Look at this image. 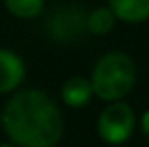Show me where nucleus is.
<instances>
[{
    "label": "nucleus",
    "instance_id": "0eeeda50",
    "mask_svg": "<svg viewBox=\"0 0 149 147\" xmlns=\"http://www.w3.org/2000/svg\"><path fill=\"white\" fill-rule=\"evenodd\" d=\"M109 6L123 22H143L149 18V0H109Z\"/></svg>",
    "mask_w": 149,
    "mask_h": 147
},
{
    "label": "nucleus",
    "instance_id": "6e6552de",
    "mask_svg": "<svg viewBox=\"0 0 149 147\" xmlns=\"http://www.w3.org/2000/svg\"><path fill=\"white\" fill-rule=\"evenodd\" d=\"M115 18H117V14L113 12V8L109 6V8H97V10H93L91 14H89V18H87V24H89V32H93V34H109L111 30H113V26H115Z\"/></svg>",
    "mask_w": 149,
    "mask_h": 147
},
{
    "label": "nucleus",
    "instance_id": "7ed1b4c3",
    "mask_svg": "<svg viewBox=\"0 0 149 147\" xmlns=\"http://www.w3.org/2000/svg\"><path fill=\"white\" fill-rule=\"evenodd\" d=\"M133 127H135L133 109L121 101H111V105L101 113L99 123H97L99 137L105 143H111V145L125 143L131 137Z\"/></svg>",
    "mask_w": 149,
    "mask_h": 147
},
{
    "label": "nucleus",
    "instance_id": "1a4fd4ad",
    "mask_svg": "<svg viewBox=\"0 0 149 147\" xmlns=\"http://www.w3.org/2000/svg\"><path fill=\"white\" fill-rule=\"evenodd\" d=\"M4 6L18 18H34L42 12L45 0H4Z\"/></svg>",
    "mask_w": 149,
    "mask_h": 147
},
{
    "label": "nucleus",
    "instance_id": "423d86ee",
    "mask_svg": "<svg viewBox=\"0 0 149 147\" xmlns=\"http://www.w3.org/2000/svg\"><path fill=\"white\" fill-rule=\"evenodd\" d=\"M95 95V89H93V83L91 79H83V77H73L69 79L63 89H61V97L63 101L73 107V109H81L85 105H89L91 97Z\"/></svg>",
    "mask_w": 149,
    "mask_h": 147
},
{
    "label": "nucleus",
    "instance_id": "f257e3e1",
    "mask_svg": "<svg viewBox=\"0 0 149 147\" xmlns=\"http://www.w3.org/2000/svg\"><path fill=\"white\" fill-rule=\"evenodd\" d=\"M8 139L22 147H52L63 137V115L42 91H20L2 111Z\"/></svg>",
    "mask_w": 149,
    "mask_h": 147
},
{
    "label": "nucleus",
    "instance_id": "9d476101",
    "mask_svg": "<svg viewBox=\"0 0 149 147\" xmlns=\"http://www.w3.org/2000/svg\"><path fill=\"white\" fill-rule=\"evenodd\" d=\"M141 129H143L145 139L149 141V111H145V113L141 115Z\"/></svg>",
    "mask_w": 149,
    "mask_h": 147
},
{
    "label": "nucleus",
    "instance_id": "20e7f679",
    "mask_svg": "<svg viewBox=\"0 0 149 147\" xmlns=\"http://www.w3.org/2000/svg\"><path fill=\"white\" fill-rule=\"evenodd\" d=\"M89 14H85L77 6H63L56 8L47 20V32L52 40L58 42H74L89 32L87 24Z\"/></svg>",
    "mask_w": 149,
    "mask_h": 147
},
{
    "label": "nucleus",
    "instance_id": "9b49d317",
    "mask_svg": "<svg viewBox=\"0 0 149 147\" xmlns=\"http://www.w3.org/2000/svg\"><path fill=\"white\" fill-rule=\"evenodd\" d=\"M0 125H2V115H0Z\"/></svg>",
    "mask_w": 149,
    "mask_h": 147
},
{
    "label": "nucleus",
    "instance_id": "f03ea898",
    "mask_svg": "<svg viewBox=\"0 0 149 147\" xmlns=\"http://www.w3.org/2000/svg\"><path fill=\"white\" fill-rule=\"evenodd\" d=\"M91 83L99 99L107 103L119 101L135 85V63L125 52H109L97 61Z\"/></svg>",
    "mask_w": 149,
    "mask_h": 147
},
{
    "label": "nucleus",
    "instance_id": "39448f33",
    "mask_svg": "<svg viewBox=\"0 0 149 147\" xmlns=\"http://www.w3.org/2000/svg\"><path fill=\"white\" fill-rule=\"evenodd\" d=\"M24 63L12 50L0 49V93L14 91L24 81Z\"/></svg>",
    "mask_w": 149,
    "mask_h": 147
}]
</instances>
